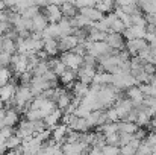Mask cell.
I'll return each instance as SVG.
<instances>
[{"instance_id": "cell-5", "label": "cell", "mask_w": 156, "mask_h": 155, "mask_svg": "<svg viewBox=\"0 0 156 155\" xmlns=\"http://www.w3.org/2000/svg\"><path fill=\"white\" fill-rule=\"evenodd\" d=\"M76 72H77V79L90 85V84L93 82L94 75H96L97 70H96V67H93V65H85V64H82Z\"/></svg>"}, {"instance_id": "cell-25", "label": "cell", "mask_w": 156, "mask_h": 155, "mask_svg": "<svg viewBox=\"0 0 156 155\" xmlns=\"http://www.w3.org/2000/svg\"><path fill=\"white\" fill-rule=\"evenodd\" d=\"M21 138L17 135V134H11L6 140H5V146H6V151L8 149H14V148H17V146H20L21 145Z\"/></svg>"}, {"instance_id": "cell-29", "label": "cell", "mask_w": 156, "mask_h": 155, "mask_svg": "<svg viewBox=\"0 0 156 155\" xmlns=\"http://www.w3.org/2000/svg\"><path fill=\"white\" fill-rule=\"evenodd\" d=\"M105 114H106L108 122H118V120H120V117H118V114H117V109H115L112 105L108 106V108H105Z\"/></svg>"}, {"instance_id": "cell-35", "label": "cell", "mask_w": 156, "mask_h": 155, "mask_svg": "<svg viewBox=\"0 0 156 155\" xmlns=\"http://www.w3.org/2000/svg\"><path fill=\"white\" fill-rule=\"evenodd\" d=\"M90 113H91V109H90V108H87V106H85V105H82V103H79V105H77V108H76V111H74V114H76L77 117H87Z\"/></svg>"}, {"instance_id": "cell-8", "label": "cell", "mask_w": 156, "mask_h": 155, "mask_svg": "<svg viewBox=\"0 0 156 155\" xmlns=\"http://www.w3.org/2000/svg\"><path fill=\"white\" fill-rule=\"evenodd\" d=\"M79 43L77 37L76 35H64V37H59L58 38V49L61 52H67V50H73L74 46Z\"/></svg>"}, {"instance_id": "cell-23", "label": "cell", "mask_w": 156, "mask_h": 155, "mask_svg": "<svg viewBox=\"0 0 156 155\" xmlns=\"http://www.w3.org/2000/svg\"><path fill=\"white\" fill-rule=\"evenodd\" d=\"M0 50L8 52V53H11V55H12L14 52H17V44H15L14 38L3 35V43H2V49H0Z\"/></svg>"}, {"instance_id": "cell-16", "label": "cell", "mask_w": 156, "mask_h": 155, "mask_svg": "<svg viewBox=\"0 0 156 155\" xmlns=\"http://www.w3.org/2000/svg\"><path fill=\"white\" fill-rule=\"evenodd\" d=\"M18 120H20V116H18V111H17L15 108L11 106V108H6V109H5V119H3L5 125L14 126V125L18 123Z\"/></svg>"}, {"instance_id": "cell-14", "label": "cell", "mask_w": 156, "mask_h": 155, "mask_svg": "<svg viewBox=\"0 0 156 155\" xmlns=\"http://www.w3.org/2000/svg\"><path fill=\"white\" fill-rule=\"evenodd\" d=\"M67 129H68V126L64 125V123L55 125L52 128V138L56 143H61V145H62V142H64V138H65V134H67Z\"/></svg>"}, {"instance_id": "cell-33", "label": "cell", "mask_w": 156, "mask_h": 155, "mask_svg": "<svg viewBox=\"0 0 156 155\" xmlns=\"http://www.w3.org/2000/svg\"><path fill=\"white\" fill-rule=\"evenodd\" d=\"M106 138V145H115V146H120V138H118V132H112V134H108L105 135Z\"/></svg>"}, {"instance_id": "cell-3", "label": "cell", "mask_w": 156, "mask_h": 155, "mask_svg": "<svg viewBox=\"0 0 156 155\" xmlns=\"http://www.w3.org/2000/svg\"><path fill=\"white\" fill-rule=\"evenodd\" d=\"M62 154H82V152H88V146L83 142H71V143H62Z\"/></svg>"}, {"instance_id": "cell-19", "label": "cell", "mask_w": 156, "mask_h": 155, "mask_svg": "<svg viewBox=\"0 0 156 155\" xmlns=\"http://www.w3.org/2000/svg\"><path fill=\"white\" fill-rule=\"evenodd\" d=\"M44 41V44H43V49L46 50V53L49 55V56H55L59 49H58V40L56 38H46V40H43Z\"/></svg>"}, {"instance_id": "cell-43", "label": "cell", "mask_w": 156, "mask_h": 155, "mask_svg": "<svg viewBox=\"0 0 156 155\" xmlns=\"http://www.w3.org/2000/svg\"><path fill=\"white\" fill-rule=\"evenodd\" d=\"M152 64L156 65V53H153V56H152Z\"/></svg>"}, {"instance_id": "cell-45", "label": "cell", "mask_w": 156, "mask_h": 155, "mask_svg": "<svg viewBox=\"0 0 156 155\" xmlns=\"http://www.w3.org/2000/svg\"><path fill=\"white\" fill-rule=\"evenodd\" d=\"M2 43H3V35H0V49H2Z\"/></svg>"}, {"instance_id": "cell-31", "label": "cell", "mask_w": 156, "mask_h": 155, "mask_svg": "<svg viewBox=\"0 0 156 155\" xmlns=\"http://www.w3.org/2000/svg\"><path fill=\"white\" fill-rule=\"evenodd\" d=\"M130 29H132L135 38H144V35H146V26H136V24H132Z\"/></svg>"}, {"instance_id": "cell-44", "label": "cell", "mask_w": 156, "mask_h": 155, "mask_svg": "<svg viewBox=\"0 0 156 155\" xmlns=\"http://www.w3.org/2000/svg\"><path fill=\"white\" fill-rule=\"evenodd\" d=\"M3 108H5V102L0 99V109H3Z\"/></svg>"}, {"instance_id": "cell-4", "label": "cell", "mask_w": 156, "mask_h": 155, "mask_svg": "<svg viewBox=\"0 0 156 155\" xmlns=\"http://www.w3.org/2000/svg\"><path fill=\"white\" fill-rule=\"evenodd\" d=\"M11 65L15 72V76H18L20 73L27 70V55L18 53V55H12L11 58Z\"/></svg>"}, {"instance_id": "cell-13", "label": "cell", "mask_w": 156, "mask_h": 155, "mask_svg": "<svg viewBox=\"0 0 156 155\" xmlns=\"http://www.w3.org/2000/svg\"><path fill=\"white\" fill-rule=\"evenodd\" d=\"M88 88H90V85H88V84H85V82H82V81H74L70 90H71V93H73V98L82 99V98L87 94Z\"/></svg>"}, {"instance_id": "cell-12", "label": "cell", "mask_w": 156, "mask_h": 155, "mask_svg": "<svg viewBox=\"0 0 156 155\" xmlns=\"http://www.w3.org/2000/svg\"><path fill=\"white\" fill-rule=\"evenodd\" d=\"M49 24V20L44 14L38 12L35 17H32V32H41Z\"/></svg>"}, {"instance_id": "cell-38", "label": "cell", "mask_w": 156, "mask_h": 155, "mask_svg": "<svg viewBox=\"0 0 156 155\" xmlns=\"http://www.w3.org/2000/svg\"><path fill=\"white\" fill-rule=\"evenodd\" d=\"M132 3H135V0H114L115 6H126V5H132Z\"/></svg>"}, {"instance_id": "cell-26", "label": "cell", "mask_w": 156, "mask_h": 155, "mask_svg": "<svg viewBox=\"0 0 156 155\" xmlns=\"http://www.w3.org/2000/svg\"><path fill=\"white\" fill-rule=\"evenodd\" d=\"M38 12H40V6H38V5H32V6L23 9V11L20 12V15H21L23 18H32V17H35Z\"/></svg>"}, {"instance_id": "cell-2", "label": "cell", "mask_w": 156, "mask_h": 155, "mask_svg": "<svg viewBox=\"0 0 156 155\" xmlns=\"http://www.w3.org/2000/svg\"><path fill=\"white\" fill-rule=\"evenodd\" d=\"M30 90H32V94H34V98L35 96H38V94H41L44 90H47V88H50V82L47 81V79H44L43 76H38V75H34L32 76V81H30Z\"/></svg>"}, {"instance_id": "cell-37", "label": "cell", "mask_w": 156, "mask_h": 155, "mask_svg": "<svg viewBox=\"0 0 156 155\" xmlns=\"http://www.w3.org/2000/svg\"><path fill=\"white\" fill-rule=\"evenodd\" d=\"M143 68H144V72H146L147 75H153L156 72V65L152 64V62H144V64H143Z\"/></svg>"}, {"instance_id": "cell-18", "label": "cell", "mask_w": 156, "mask_h": 155, "mask_svg": "<svg viewBox=\"0 0 156 155\" xmlns=\"http://www.w3.org/2000/svg\"><path fill=\"white\" fill-rule=\"evenodd\" d=\"M126 98H129L132 102H143L144 94H143V91L140 90L138 85H132L126 90Z\"/></svg>"}, {"instance_id": "cell-32", "label": "cell", "mask_w": 156, "mask_h": 155, "mask_svg": "<svg viewBox=\"0 0 156 155\" xmlns=\"http://www.w3.org/2000/svg\"><path fill=\"white\" fill-rule=\"evenodd\" d=\"M102 154H111V155H117L120 154V146H115V145H105L102 148Z\"/></svg>"}, {"instance_id": "cell-30", "label": "cell", "mask_w": 156, "mask_h": 155, "mask_svg": "<svg viewBox=\"0 0 156 155\" xmlns=\"http://www.w3.org/2000/svg\"><path fill=\"white\" fill-rule=\"evenodd\" d=\"M130 20H132V24H136V26H146V24H147L146 17H144L141 12L132 14V15H130Z\"/></svg>"}, {"instance_id": "cell-7", "label": "cell", "mask_w": 156, "mask_h": 155, "mask_svg": "<svg viewBox=\"0 0 156 155\" xmlns=\"http://www.w3.org/2000/svg\"><path fill=\"white\" fill-rule=\"evenodd\" d=\"M21 146H23V154H40L43 143L37 137L32 135V137L23 140L21 142Z\"/></svg>"}, {"instance_id": "cell-24", "label": "cell", "mask_w": 156, "mask_h": 155, "mask_svg": "<svg viewBox=\"0 0 156 155\" xmlns=\"http://www.w3.org/2000/svg\"><path fill=\"white\" fill-rule=\"evenodd\" d=\"M106 34H108V32L99 31V29H96V28H90V29H88V40H90V41H105Z\"/></svg>"}, {"instance_id": "cell-10", "label": "cell", "mask_w": 156, "mask_h": 155, "mask_svg": "<svg viewBox=\"0 0 156 155\" xmlns=\"http://www.w3.org/2000/svg\"><path fill=\"white\" fill-rule=\"evenodd\" d=\"M46 17L50 23H58L61 18H62V11H61V6L58 5H47L46 6Z\"/></svg>"}, {"instance_id": "cell-9", "label": "cell", "mask_w": 156, "mask_h": 155, "mask_svg": "<svg viewBox=\"0 0 156 155\" xmlns=\"http://www.w3.org/2000/svg\"><path fill=\"white\" fill-rule=\"evenodd\" d=\"M15 90H17V87L11 81L6 82V84H3V85H0V99L5 103L12 101L14 99V94H15Z\"/></svg>"}, {"instance_id": "cell-39", "label": "cell", "mask_w": 156, "mask_h": 155, "mask_svg": "<svg viewBox=\"0 0 156 155\" xmlns=\"http://www.w3.org/2000/svg\"><path fill=\"white\" fill-rule=\"evenodd\" d=\"M52 3V0H35V5H38V6H47V5H50Z\"/></svg>"}, {"instance_id": "cell-40", "label": "cell", "mask_w": 156, "mask_h": 155, "mask_svg": "<svg viewBox=\"0 0 156 155\" xmlns=\"http://www.w3.org/2000/svg\"><path fill=\"white\" fill-rule=\"evenodd\" d=\"M3 2H5L6 8H14V5H15V0H3Z\"/></svg>"}, {"instance_id": "cell-36", "label": "cell", "mask_w": 156, "mask_h": 155, "mask_svg": "<svg viewBox=\"0 0 156 155\" xmlns=\"http://www.w3.org/2000/svg\"><path fill=\"white\" fill-rule=\"evenodd\" d=\"M120 154H126V155L136 154V148H133V146H132L130 143L121 145V146H120Z\"/></svg>"}, {"instance_id": "cell-27", "label": "cell", "mask_w": 156, "mask_h": 155, "mask_svg": "<svg viewBox=\"0 0 156 155\" xmlns=\"http://www.w3.org/2000/svg\"><path fill=\"white\" fill-rule=\"evenodd\" d=\"M35 5V0H15V5H14V11L15 12H21L23 9L29 8Z\"/></svg>"}, {"instance_id": "cell-41", "label": "cell", "mask_w": 156, "mask_h": 155, "mask_svg": "<svg viewBox=\"0 0 156 155\" xmlns=\"http://www.w3.org/2000/svg\"><path fill=\"white\" fill-rule=\"evenodd\" d=\"M3 119H5V109H0V128H2V126H5Z\"/></svg>"}, {"instance_id": "cell-17", "label": "cell", "mask_w": 156, "mask_h": 155, "mask_svg": "<svg viewBox=\"0 0 156 155\" xmlns=\"http://www.w3.org/2000/svg\"><path fill=\"white\" fill-rule=\"evenodd\" d=\"M59 78H61V82H62L67 88H70V85H71V84L76 81V78H77V72H76L74 68H68V67H67Z\"/></svg>"}, {"instance_id": "cell-34", "label": "cell", "mask_w": 156, "mask_h": 155, "mask_svg": "<svg viewBox=\"0 0 156 155\" xmlns=\"http://www.w3.org/2000/svg\"><path fill=\"white\" fill-rule=\"evenodd\" d=\"M11 58H12L11 53H8V52H5V50H0V65L8 67L11 64Z\"/></svg>"}, {"instance_id": "cell-42", "label": "cell", "mask_w": 156, "mask_h": 155, "mask_svg": "<svg viewBox=\"0 0 156 155\" xmlns=\"http://www.w3.org/2000/svg\"><path fill=\"white\" fill-rule=\"evenodd\" d=\"M5 9H6V5L3 0H0V11H5Z\"/></svg>"}, {"instance_id": "cell-15", "label": "cell", "mask_w": 156, "mask_h": 155, "mask_svg": "<svg viewBox=\"0 0 156 155\" xmlns=\"http://www.w3.org/2000/svg\"><path fill=\"white\" fill-rule=\"evenodd\" d=\"M79 11H80V14H83L85 17H88V18H90V20H93V21L100 20V18L105 15L103 12H102V11H99L96 6H83V8H80Z\"/></svg>"}, {"instance_id": "cell-1", "label": "cell", "mask_w": 156, "mask_h": 155, "mask_svg": "<svg viewBox=\"0 0 156 155\" xmlns=\"http://www.w3.org/2000/svg\"><path fill=\"white\" fill-rule=\"evenodd\" d=\"M68 68H74L77 70L80 65H82V55L76 53L73 50H67V52H62L61 58H59Z\"/></svg>"}, {"instance_id": "cell-6", "label": "cell", "mask_w": 156, "mask_h": 155, "mask_svg": "<svg viewBox=\"0 0 156 155\" xmlns=\"http://www.w3.org/2000/svg\"><path fill=\"white\" fill-rule=\"evenodd\" d=\"M105 41H106L108 46L112 47L114 50H121V49H124V46H126L123 35L118 34V32H108Z\"/></svg>"}, {"instance_id": "cell-22", "label": "cell", "mask_w": 156, "mask_h": 155, "mask_svg": "<svg viewBox=\"0 0 156 155\" xmlns=\"http://www.w3.org/2000/svg\"><path fill=\"white\" fill-rule=\"evenodd\" d=\"M138 128V125L135 122H127V120H118V132H129L133 134L135 129Z\"/></svg>"}, {"instance_id": "cell-21", "label": "cell", "mask_w": 156, "mask_h": 155, "mask_svg": "<svg viewBox=\"0 0 156 155\" xmlns=\"http://www.w3.org/2000/svg\"><path fill=\"white\" fill-rule=\"evenodd\" d=\"M71 98H73V94H70L68 91H65V90H62V93L59 94V98L56 99V106L59 108V109H65L67 106H68V103L71 102Z\"/></svg>"}, {"instance_id": "cell-11", "label": "cell", "mask_w": 156, "mask_h": 155, "mask_svg": "<svg viewBox=\"0 0 156 155\" xmlns=\"http://www.w3.org/2000/svg\"><path fill=\"white\" fill-rule=\"evenodd\" d=\"M61 117H62V109L55 108L52 113H49L47 116H44V117H43L46 128H50V129H52L55 125H58V123L61 122Z\"/></svg>"}, {"instance_id": "cell-28", "label": "cell", "mask_w": 156, "mask_h": 155, "mask_svg": "<svg viewBox=\"0 0 156 155\" xmlns=\"http://www.w3.org/2000/svg\"><path fill=\"white\" fill-rule=\"evenodd\" d=\"M152 117L143 109V111H138V116H136V120H135V123L138 125V126H147V123H149V120H150Z\"/></svg>"}, {"instance_id": "cell-20", "label": "cell", "mask_w": 156, "mask_h": 155, "mask_svg": "<svg viewBox=\"0 0 156 155\" xmlns=\"http://www.w3.org/2000/svg\"><path fill=\"white\" fill-rule=\"evenodd\" d=\"M61 11H62V17H65V18H73L77 12H79V9L68 0V2H65L64 5H61Z\"/></svg>"}]
</instances>
